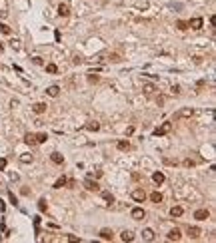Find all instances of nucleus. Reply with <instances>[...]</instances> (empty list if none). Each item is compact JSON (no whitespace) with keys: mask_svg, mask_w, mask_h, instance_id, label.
I'll use <instances>...</instances> for the list:
<instances>
[{"mask_svg":"<svg viewBox=\"0 0 216 243\" xmlns=\"http://www.w3.org/2000/svg\"><path fill=\"white\" fill-rule=\"evenodd\" d=\"M170 130H172V124H170V122H164L160 128H156V130H154V136H166Z\"/></svg>","mask_w":216,"mask_h":243,"instance_id":"1","label":"nucleus"},{"mask_svg":"<svg viewBox=\"0 0 216 243\" xmlns=\"http://www.w3.org/2000/svg\"><path fill=\"white\" fill-rule=\"evenodd\" d=\"M192 114H194L192 108H184V110H180V112H176V114H174V120H180V118H190Z\"/></svg>","mask_w":216,"mask_h":243,"instance_id":"2","label":"nucleus"},{"mask_svg":"<svg viewBox=\"0 0 216 243\" xmlns=\"http://www.w3.org/2000/svg\"><path fill=\"white\" fill-rule=\"evenodd\" d=\"M132 199H134V201H138V203H142V201H144V199H146V193H144V189H134V191H132Z\"/></svg>","mask_w":216,"mask_h":243,"instance_id":"3","label":"nucleus"},{"mask_svg":"<svg viewBox=\"0 0 216 243\" xmlns=\"http://www.w3.org/2000/svg\"><path fill=\"white\" fill-rule=\"evenodd\" d=\"M210 217V211L208 209H196L194 211V219H198V221H204Z\"/></svg>","mask_w":216,"mask_h":243,"instance_id":"4","label":"nucleus"},{"mask_svg":"<svg viewBox=\"0 0 216 243\" xmlns=\"http://www.w3.org/2000/svg\"><path fill=\"white\" fill-rule=\"evenodd\" d=\"M46 108H48V106H46L44 102H36L34 106H32V112H34V114H38V116H40V114H44V112H46Z\"/></svg>","mask_w":216,"mask_h":243,"instance_id":"5","label":"nucleus"},{"mask_svg":"<svg viewBox=\"0 0 216 243\" xmlns=\"http://www.w3.org/2000/svg\"><path fill=\"white\" fill-rule=\"evenodd\" d=\"M84 188L88 189V191H100V185H98L96 181H92V179H86V181H84Z\"/></svg>","mask_w":216,"mask_h":243,"instance_id":"6","label":"nucleus"},{"mask_svg":"<svg viewBox=\"0 0 216 243\" xmlns=\"http://www.w3.org/2000/svg\"><path fill=\"white\" fill-rule=\"evenodd\" d=\"M202 24H204V20H202V18H192V20L188 22V26H190L192 30H200V28H202Z\"/></svg>","mask_w":216,"mask_h":243,"instance_id":"7","label":"nucleus"},{"mask_svg":"<svg viewBox=\"0 0 216 243\" xmlns=\"http://www.w3.org/2000/svg\"><path fill=\"white\" fill-rule=\"evenodd\" d=\"M98 235H100V239H102V241H112V237H114L112 229H102Z\"/></svg>","mask_w":216,"mask_h":243,"instance_id":"8","label":"nucleus"},{"mask_svg":"<svg viewBox=\"0 0 216 243\" xmlns=\"http://www.w3.org/2000/svg\"><path fill=\"white\" fill-rule=\"evenodd\" d=\"M50 162H52V164H56V166H60V164H64V157L58 154V152H54V154L50 155Z\"/></svg>","mask_w":216,"mask_h":243,"instance_id":"9","label":"nucleus"},{"mask_svg":"<svg viewBox=\"0 0 216 243\" xmlns=\"http://www.w3.org/2000/svg\"><path fill=\"white\" fill-rule=\"evenodd\" d=\"M144 215H146V213H144L142 207H134V209H132V217H134V219H144Z\"/></svg>","mask_w":216,"mask_h":243,"instance_id":"10","label":"nucleus"},{"mask_svg":"<svg viewBox=\"0 0 216 243\" xmlns=\"http://www.w3.org/2000/svg\"><path fill=\"white\" fill-rule=\"evenodd\" d=\"M120 239H122V241H134V233H132V231H126V229H124V231H122V233H120Z\"/></svg>","mask_w":216,"mask_h":243,"instance_id":"11","label":"nucleus"},{"mask_svg":"<svg viewBox=\"0 0 216 243\" xmlns=\"http://www.w3.org/2000/svg\"><path fill=\"white\" fill-rule=\"evenodd\" d=\"M46 94H48L50 98H58V94H60V88H58V86H50V88H46Z\"/></svg>","mask_w":216,"mask_h":243,"instance_id":"12","label":"nucleus"},{"mask_svg":"<svg viewBox=\"0 0 216 243\" xmlns=\"http://www.w3.org/2000/svg\"><path fill=\"white\" fill-rule=\"evenodd\" d=\"M186 233H188V237H190V239H196V237L200 235V229H198V227H190V225H188Z\"/></svg>","mask_w":216,"mask_h":243,"instance_id":"13","label":"nucleus"},{"mask_svg":"<svg viewBox=\"0 0 216 243\" xmlns=\"http://www.w3.org/2000/svg\"><path fill=\"white\" fill-rule=\"evenodd\" d=\"M166 237H168V241H178L180 239V229H172Z\"/></svg>","mask_w":216,"mask_h":243,"instance_id":"14","label":"nucleus"},{"mask_svg":"<svg viewBox=\"0 0 216 243\" xmlns=\"http://www.w3.org/2000/svg\"><path fill=\"white\" fill-rule=\"evenodd\" d=\"M142 239L144 241H154V231L152 229H144L142 231Z\"/></svg>","mask_w":216,"mask_h":243,"instance_id":"15","label":"nucleus"},{"mask_svg":"<svg viewBox=\"0 0 216 243\" xmlns=\"http://www.w3.org/2000/svg\"><path fill=\"white\" fill-rule=\"evenodd\" d=\"M116 147L122 150V152H128V150H130V142H128V140H120V142L116 144Z\"/></svg>","mask_w":216,"mask_h":243,"instance_id":"16","label":"nucleus"},{"mask_svg":"<svg viewBox=\"0 0 216 243\" xmlns=\"http://www.w3.org/2000/svg\"><path fill=\"white\" fill-rule=\"evenodd\" d=\"M58 14L66 18V16L70 14V8H68V4H60V6H58Z\"/></svg>","mask_w":216,"mask_h":243,"instance_id":"17","label":"nucleus"},{"mask_svg":"<svg viewBox=\"0 0 216 243\" xmlns=\"http://www.w3.org/2000/svg\"><path fill=\"white\" fill-rule=\"evenodd\" d=\"M182 213H184V209H182L180 205H174V207L170 209V215H172V217H180Z\"/></svg>","mask_w":216,"mask_h":243,"instance_id":"18","label":"nucleus"},{"mask_svg":"<svg viewBox=\"0 0 216 243\" xmlns=\"http://www.w3.org/2000/svg\"><path fill=\"white\" fill-rule=\"evenodd\" d=\"M24 142L28 145H36V136L34 133H26V136H24Z\"/></svg>","mask_w":216,"mask_h":243,"instance_id":"19","label":"nucleus"},{"mask_svg":"<svg viewBox=\"0 0 216 243\" xmlns=\"http://www.w3.org/2000/svg\"><path fill=\"white\" fill-rule=\"evenodd\" d=\"M108 60L110 62H122V54L120 52H112V54H108Z\"/></svg>","mask_w":216,"mask_h":243,"instance_id":"20","label":"nucleus"},{"mask_svg":"<svg viewBox=\"0 0 216 243\" xmlns=\"http://www.w3.org/2000/svg\"><path fill=\"white\" fill-rule=\"evenodd\" d=\"M150 199H152L154 203H160V201H162V193H160V191H152V193H150Z\"/></svg>","mask_w":216,"mask_h":243,"instance_id":"21","label":"nucleus"},{"mask_svg":"<svg viewBox=\"0 0 216 243\" xmlns=\"http://www.w3.org/2000/svg\"><path fill=\"white\" fill-rule=\"evenodd\" d=\"M86 130L96 132V130H100V124H98V122H88V124H86Z\"/></svg>","mask_w":216,"mask_h":243,"instance_id":"22","label":"nucleus"},{"mask_svg":"<svg viewBox=\"0 0 216 243\" xmlns=\"http://www.w3.org/2000/svg\"><path fill=\"white\" fill-rule=\"evenodd\" d=\"M152 181H154V183H162V181H164V173H160V171H156V173L152 176Z\"/></svg>","mask_w":216,"mask_h":243,"instance_id":"23","label":"nucleus"},{"mask_svg":"<svg viewBox=\"0 0 216 243\" xmlns=\"http://www.w3.org/2000/svg\"><path fill=\"white\" fill-rule=\"evenodd\" d=\"M154 92H156V88H154L152 84H146V86H144V94H146V96H152Z\"/></svg>","mask_w":216,"mask_h":243,"instance_id":"24","label":"nucleus"},{"mask_svg":"<svg viewBox=\"0 0 216 243\" xmlns=\"http://www.w3.org/2000/svg\"><path fill=\"white\" fill-rule=\"evenodd\" d=\"M68 181H66V177H60V179H56V183H54V188L56 189H60V188H64Z\"/></svg>","mask_w":216,"mask_h":243,"instance_id":"25","label":"nucleus"},{"mask_svg":"<svg viewBox=\"0 0 216 243\" xmlns=\"http://www.w3.org/2000/svg\"><path fill=\"white\" fill-rule=\"evenodd\" d=\"M20 162H22V164H30V162H32V155L30 154H22L20 155Z\"/></svg>","mask_w":216,"mask_h":243,"instance_id":"26","label":"nucleus"},{"mask_svg":"<svg viewBox=\"0 0 216 243\" xmlns=\"http://www.w3.org/2000/svg\"><path fill=\"white\" fill-rule=\"evenodd\" d=\"M86 80H88V84H98V80H100V78L96 76V74H88V78H86Z\"/></svg>","mask_w":216,"mask_h":243,"instance_id":"27","label":"nucleus"},{"mask_svg":"<svg viewBox=\"0 0 216 243\" xmlns=\"http://www.w3.org/2000/svg\"><path fill=\"white\" fill-rule=\"evenodd\" d=\"M102 197L106 199V201H108V205H110V203H114V195H112V193H108V191H104V193H102Z\"/></svg>","mask_w":216,"mask_h":243,"instance_id":"28","label":"nucleus"},{"mask_svg":"<svg viewBox=\"0 0 216 243\" xmlns=\"http://www.w3.org/2000/svg\"><path fill=\"white\" fill-rule=\"evenodd\" d=\"M46 140H48L46 133H36V144H44Z\"/></svg>","mask_w":216,"mask_h":243,"instance_id":"29","label":"nucleus"},{"mask_svg":"<svg viewBox=\"0 0 216 243\" xmlns=\"http://www.w3.org/2000/svg\"><path fill=\"white\" fill-rule=\"evenodd\" d=\"M0 32L2 34H12V28L8 26V24H2V26H0Z\"/></svg>","mask_w":216,"mask_h":243,"instance_id":"30","label":"nucleus"},{"mask_svg":"<svg viewBox=\"0 0 216 243\" xmlns=\"http://www.w3.org/2000/svg\"><path fill=\"white\" fill-rule=\"evenodd\" d=\"M38 209H40V211H46V209H48V203H46V199H40V201H38Z\"/></svg>","mask_w":216,"mask_h":243,"instance_id":"31","label":"nucleus"},{"mask_svg":"<svg viewBox=\"0 0 216 243\" xmlns=\"http://www.w3.org/2000/svg\"><path fill=\"white\" fill-rule=\"evenodd\" d=\"M176 26H178L180 30H188V22H184V20H178V22H176Z\"/></svg>","mask_w":216,"mask_h":243,"instance_id":"32","label":"nucleus"},{"mask_svg":"<svg viewBox=\"0 0 216 243\" xmlns=\"http://www.w3.org/2000/svg\"><path fill=\"white\" fill-rule=\"evenodd\" d=\"M46 72H50V74H56V72H58V68L54 66V64H48V66H46Z\"/></svg>","mask_w":216,"mask_h":243,"instance_id":"33","label":"nucleus"},{"mask_svg":"<svg viewBox=\"0 0 216 243\" xmlns=\"http://www.w3.org/2000/svg\"><path fill=\"white\" fill-rule=\"evenodd\" d=\"M68 241H72V243H74V241H80V237H76V235H68Z\"/></svg>","mask_w":216,"mask_h":243,"instance_id":"34","label":"nucleus"},{"mask_svg":"<svg viewBox=\"0 0 216 243\" xmlns=\"http://www.w3.org/2000/svg\"><path fill=\"white\" fill-rule=\"evenodd\" d=\"M184 166H188V167H192V166H194V162H192V159H186V162H184Z\"/></svg>","mask_w":216,"mask_h":243,"instance_id":"35","label":"nucleus"}]
</instances>
